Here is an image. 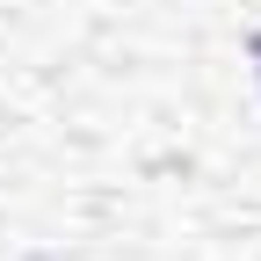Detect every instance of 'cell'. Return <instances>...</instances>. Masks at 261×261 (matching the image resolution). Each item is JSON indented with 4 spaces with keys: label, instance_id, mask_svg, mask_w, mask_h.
Returning <instances> with one entry per match:
<instances>
[{
    "label": "cell",
    "instance_id": "1",
    "mask_svg": "<svg viewBox=\"0 0 261 261\" xmlns=\"http://www.w3.org/2000/svg\"><path fill=\"white\" fill-rule=\"evenodd\" d=\"M247 58H254V73H261V29H254V37H247Z\"/></svg>",
    "mask_w": 261,
    "mask_h": 261
}]
</instances>
